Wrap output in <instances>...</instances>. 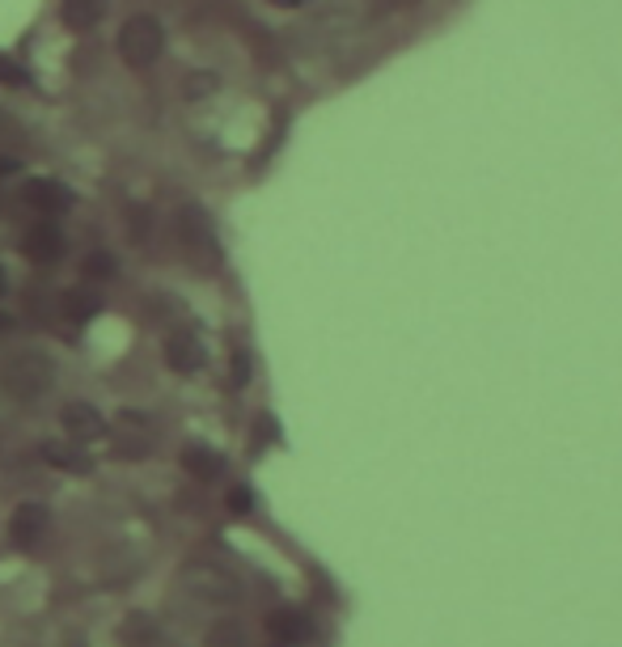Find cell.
<instances>
[{
  "label": "cell",
  "instance_id": "9",
  "mask_svg": "<svg viewBox=\"0 0 622 647\" xmlns=\"http://www.w3.org/2000/svg\"><path fill=\"white\" fill-rule=\"evenodd\" d=\"M64 432L72 441H98L102 432H107V419H102V411L98 406H89V402H68L64 406Z\"/></svg>",
  "mask_w": 622,
  "mask_h": 647
},
{
  "label": "cell",
  "instance_id": "21",
  "mask_svg": "<svg viewBox=\"0 0 622 647\" xmlns=\"http://www.w3.org/2000/svg\"><path fill=\"white\" fill-rule=\"evenodd\" d=\"M229 508H233V513H250V508H254L250 487H233V492H229Z\"/></svg>",
  "mask_w": 622,
  "mask_h": 647
},
{
  "label": "cell",
  "instance_id": "11",
  "mask_svg": "<svg viewBox=\"0 0 622 647\" xmlns=\"http://www.w3.org/2000/svg\"><path fill=\"white\" fill-rule=\"evenodd\" d=\"M60 18H64L68 30L86 34V30H93V26L107 18V0H64L60 4Z\"/></svg>",
  "mask_w": 622,
  "mask_h": 647
},
{
  "label": "cell",
  "instance_id": "20",
  "mask_svg": "<svg viewBox=\"0 0 622 647\" xmlns=\"http://www.w3.org/2000/svg\"><path fill=\"white\" fill-rule=\"evenodd\" d=\"M191 98H200V93H217V72H195L191 77V85H187Z\"/></svg>",
  "mask_w": 622,
  "mask_h": 647
},
{
  "label": "cell",
  "instance_id": "16",
  "mask_svg": "<svg viewBox=\"0 0 622 647\" xmlns=\"http://www.w3.org/2000/svg\"><path fill=\"white\" fill-rule=\"evenodd\" d=\"M203 647H245V630L238 623H217L208 630Z\"/></svg>",
  "mask_w": 622,
  "mask_h": 647
},
{
  "label": "cell",
  "instance_id": "3",
  "mask_svg": "<svg viewBox=\"0 0 622 647\" xmlns=\"http://www.w3.org/2000/svg\"><path fill=\"white\" fill-rule=\"evenodd\" d=\"M182 588L191 593V597H200V601H212V605H229L242 597V584L233 580L224 567L217 563H208V558H195V563H187L182 567Z\"/></svg>",
  "mask_w": 622,
  "mask_h": 647
},
{
  "label": "cell",
  "instance_id": "1",
  "mask_svg": "<svg viewBox=\"0 0 622 647\" xmlns=\"http://www.w3.org/2000/svg\"><path fill=\"white\" fill-rule=\"evenodd\" d=\"M0 381H4V390L13 394V398H39L51 390V381H56V360L47 356V352H18V356L4 360V368H0Z\"/></svg>",
  "mask_w": 622,
  "mask_h": 647
},
{
  "label": "cell",
  "instance_id": "2",
  "mask_svg": "<svg viewBox=\"0 0 622 647\" xmlns=\"http://www.w3.org/2000/svg\"><path fill=\"white\" fill-rule=\"evenodd\" d=\"M161 51H165V30H161L157 18L136 13V18L123 22V30H119V55H123V64L153 68L161 60Z\"/></svg>",
  "mask_w": 622,
  "mask_h": 647
},
{
  "label": "cell",
  "instance_id": "24",
  "mask_svg": "<svg viewBox=\"0 0 622 647\" xmlns=\"http://www.w3.org/2000/svg\"><path fill=\"white\" fill-rule=\"evenodd\" d=\"M4 292H9V271L0 267V301H4Z\"/></svg>",
  "mask_w": 622,
  "mask_h": 647
},
{
  "label": "cell",
  "instance_id": "23",
  "mask_svg": "<svg viewBox=\"0 0 622 647\" xmlns=\"http://www.w3.org/2000/svg\"><path fill=\"white\" fill-rule=\"evenodd\" d=\"M271 4H280V9H301V4H310V0H271Z\"/></svg>",
  "mask_w": 622,
  "mask_h": 647
},
{
  "label": "cell",
  "instance_id": "18",
  "mask_svg": "<svg viewBox=\"0 0 622 647\" xmlns=\"http://www.w3.org/2000/svg\"><path fill=\"white\" fill-rule=\"evenodd\" d=\"M26 81H30V72H26L18 60L0 55V85H26Z\"/></svg>",
  "mask_w": 622,
  "mask_h": 647
},
{
  "label": "cell",
  "instance_id": "14",
  "mask_svg": "<svg viewBox=\"0 0 622 647\" xmlns=\"http://www.w3.org/2000/svg\"><path fill=\"white\" fill-rule=\"evenodd\" d=\"M43 462L56 469H64V474H89V469H93V462H89L86 453H77V448H68V445H56V441H47L43 445Z\"/></svg>",
  "mask_w": 622,
  "mask_h": 647
},
{
  "label": "cell",
  "instance_id": "25",
  "mask_svg": "<svg viewBox=\"0 0 622 647\" xmlns=\"http://www.w3.org/2000/svg\"><path fill=\"white\" fill-rule=\"evenodd\" d=\"M9 326H13V317H9V313H0V331H9Z\"/></svg>",
  "mask_w": 622,
  "mask_h": 647
},
{
  "label": "cell",
  "instance_id": "8",
  "mask_svg": "<svg viewBox=\"0 0 622 647\" xmlns=\"http://www.w3.org/2000/svg\"><path fill=\"white\" fill-rule=\"evenodd\" d=\"M203 343L191 331H178V335L165 338V364L174 368V373H182V377H191V373H200L203 368Z\"/></svg>",
  "mask_w": 622,
  "mask_h": 647
},
{
  "label": "cell",
  "instance_id": "5",
  "mask_svg": "<svg viewBox=\"0 0 622 647\" xmlns=\"http://www.w3.org/2000/svg\"><path fill=\"white\" fill-rule=\"evenodd\" d=\"M22 254L30 259V263H56L60 254H64V233L56 229L51 221H39V224H30L26 229V237H22Z\"/></svg>",
  "mask_w": 622,
  "mask_h": 647
},
{
  "label": "cell",
  "instance_id": "10",
  "mask_svg": "<svg viewBox=\"0 0 622 647\" xmlns=\"http://www.w3.org/2000/svg\"><path fill=\"white\" fill-rule=\"evenodd\" d=\"M267 630L275 635V644H305L313 635V626H310V618L305 614H297V609H275L271 618H267Z\"/></svg>",
  "mask_w": 622,
  "mask_h": 647
},
{
  "label": "cell",
  "instance_id": "15",
  "mask_svg": "<svg viewBox=\"0 0 622 647\" xmlns=\"http://www.w3.org/2000/svg\"><path fill=\"white\" fill-rule=\"evenodd\" d=\"M114 271H119V263H114V254H107V250H93L86 263H81V275L86 280H102V284L111 280Z\"/></svg>",
  "mask_w": 622,
  "mask_h": 647
},
{
  "label": "cell",
  "instance_id": "4",
  "mask_svg": "<svg viewBox=\"0 0 622 647\" xmlns=\"http://www.w3.org/2000/svg\"><path fill=\"white\" fill-rule=\"evenodd\" d=\"M178 237H182V246L195 250L200 259L217 263V233H212V224H208V216H203L200 208H182L178 212Z\"/></svg>",
  "mask_w": 622,
  "mask_h": 647
},
{
  "label": "cell",
  "instance_id": "13",
  "mask_svg": "<svg viewBox=\"0 0 622 647\" xmlns=\"http://www.w3.org/2000/svg\"><path fill=\"white\" fill-rule=\"evenodd\" d=\"M102 313V296L93 289H72L64 296V317L72 322V326H86V322H93Z\"/></svg>",
  "mask_w": 622,
  "mask_h": 647
},
{
  "label": "cell",
  "instance_id": "7",
  "mask_svg": "<svg viewBox=\"0 0 622 647\" xmlns=\"http://www.w3.org/2000/svg\"><path fill=\"white\" fill-rule=\"evenodd\" d=\"M43 529H47V508L43 504H34V499L18 504L13 516H9V537H13V546H22V550L39 546Z\"/></svg>",
  "mask_w": 622,
  "mask_h": 647
},
{
  "label": "cell",
  "instance_id": "17",
  "mask_svg": "<svg viewBox=\"0 0 622 647\" xmlns=\"http://www.w3.org/2000/svg\"><path fill=\"white\" fill-rule=\"evenodd\" d=\"M123 639L128 644H149L153 639V623H149V614H128V626H123Z\"/></svg>",
  "mask_w": 622,
  "mask_h": 647
},
{
  "label": "cell",
  "instance_id": "26",
  "mask_svg": "<svg viewBox=\"0 0 622 647\" xmlns=\"http://www.w3.org/2000/svg\"><path fill=\"white\" fill-rule=\"evenodd\" d=\"M280 647H284V644H280Z\"/></svg>",
  "mask_w": 622,
  "mask_h": 647
},
{
  "label": "cell",
  "instance_id": "19",
  "mask_svg": "<svg viewBox=\"0 0 622 647\" xmlns=\"http://www.w3.org/2000/svg\"><path fill=\"white\" fill-rule=\"evenodd\" d=\"M229 381H233V390H245V381H250V356H245L242 347L233 352V364H229Z\"/></svg>",
  "mask_w": 622,
  "mask_h": 647
},
{
  "label": "cell",
  "instance_id": "22",
  "mask_svg": "<svg viewBox=\"0 0 622 647\" xmlns=\"http://www.w3.org/2000/svg\"><path fill=\"white\" fill-rule=\"evenodd\" d=\"M18 170H22V161H18V156L0 153V179H4V174H18Z\"/></svg>",
  "mask_w": 622,
  "mask_h": 647
},
{
  "label": "cell",
  "instance_id": "6",
  "mask_svg": "<svg viewBox=\"0 0 622 647\" xmlns=\"http://www.w3.org/2000/svg\"><path fill=\"white\" fill-rule=\"evenodd\" d=\"M22 200H26V208H34L39 216H60V212H68V208H72V195H68V186H64V182H56V179L26 182Z\"/></svg>",
  "mask_w": 622,
  "mask_h": 647
},
{
  "label": "cell",
  "instance_id": "12",
  "mask_svg": "<svg viewBox=\"0 0 622 647\" xmlns=\"http://www.w3.org/2000/svg\"><path fill=\"white\" fill-rule=\"evenodd\" d=\"M182 466H187V474H191V478L212 483V478H221V474H224V457L217 453V448H208V445H187V453H182Z\"/></svg>",
  "mask_w": 622,
  "mask_h": 647
}]
</instances>
